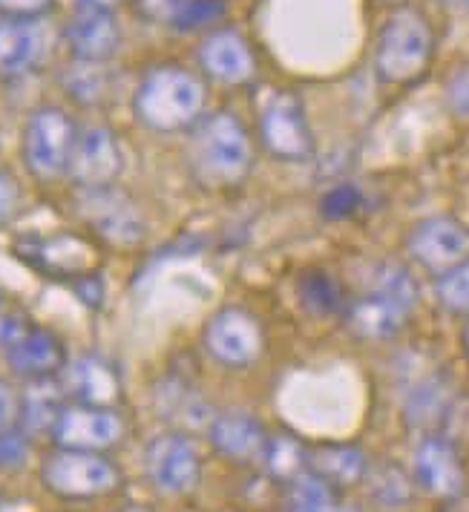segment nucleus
<instances>
[{
    "mask_svg": "<svg viewBox=\"0 0 469 512\" xmlns=\"http://www.w3.org/2000/svg\"><path fill=\"white\" fill-rule=\"evenodd\" d=\"M190 167L208 187H234L245 182L254 164V147L231 113L202 116L190 127Z\"/></svg>",
    "mask_w": 469,
    "mask_h": 512,
    "instance_id": "f257e3e1",
    "label": "nucleus"
},
{
    "mask_svg": "<svg viewBox=\"0 0 469 512\" xmlns=\"http://www.w3.org/2000/svg\"><path fill=\"white\" fill-rule=\"evenodd\" d=\"M205 84L185 67H156L141 78L133 95V113L156 133L190 130L205 113Z\"/></svg>",
    "mask_w": 469,
    "mask_h": 512,
    "instance_id": "f03ea898",
    "label": "nucleus"
},
{
    "mask_svg": "<svg viewBox=\"0 0 469 512\" xmlns=\"http://www.w3.org/2000/svg\"><path fill=\"white\" fill-rule=\"evenodd\" d=\"M432 55H435L432 24L415 6H400L383 21L375 47V70L383 84L392 87L418 84L432 67Z\"/></svg>",
    "mask_w": 469,
    "mask_h": 512,
    "instance_id": "7ed1b4c3",
    "label": "nucleus"
},
{
    "mask_svg": "<svg viewBox=\"0 0 469 512\" xmlns=\"http://www.w3.org/2000/svg\"><path fill=\"white\" fill-rule=\"evenodd\" d=\"M415 308L418 282L403 265L386 262L375 271L372 288L346 308V317L354 334L363 340H392L403 331Z\"/></svg>",
    "mask_w": 469,
    "mask_h": 512,
    "instance_id": "20e7f679",
    "label": "nucleus"
},
{
    "mask_svg": "<svg viewBox=\"0 0 469 512\" xmlns=\"http://www.w3.org/2000/svg\"><path fill=\"white\" fill-rule=\"evenodd\" d=\"M44 487L70 501H90L116 492L121 475L113 461L101 452H81V449H58L41 466Z\"/></svg>",
    "mask_w": 469,
    "mask_h": 512,
    "instance_id": "39448f33",
    "label": "nucleus"
},
{
    "mask_svg": "<svg viewBox=\"0 0 469 512\" xmlns=\"http://www.w3.org/2000/svg\"><path fill=\"white\" fill-rule=\"evenodd\" d=\"M81 130L64 110H35L24 130V162L38 179H58L70 170L72 150Z\"/></svg>",
    "mask_w": 469,
    "mask_h": 512,
    "instance_id": "423d86ee",
    "label": "nucleus"
},
{
    "mask_svg": "<svg viewBox=\"0 0 469 512\" xmlns=\"http://www.w3.org/2000/svg\"><path fill=\"white\" fill-rule=\"evenodd\" d=\"M259 139L282 162H305L314 150V136L297 93H277L259 116Z\"/></svg>",
    "mask_w": 469,
    "mask_h": 512,
    "instance_id": "0eeeda50",
    "label": "nucleus"
},
{
    "mask_svg": "<svg viewBox=\"0 0 469 512\" xmlns=\"http://www.w3.org/2000/svg\"><path fill=\"white\" fill-rule=\"evenodd\" d=\"M144 469L153 481V487L165 495H188L199 484L202 475V461L196 446L179 435H159L153 438L147 452H144Z\"/></svg>",
    "mask_w": 469,
    "mask_h": 512,
    "instance_id": "6e6552de",
    "label": "nucleus"
},
{
    "mask_svg": "<svg viewBox=\"0 0 469 512\" xmlns=\"http://www.w3.org/2000/svg\"><path fill=\"white\" fill-rule=\"evenodd\" d=\"M406 251L429 274L441 277L444 271H449L452 265H458L467 256L469 233L452 216H429L409 231Z\"/></svg>",
    "mask_w": 469,
    "mask_h": 512,
    "instance_id": "1a4fd4ad",
    "label": "nucleus"
},
{
    "mask_svg": "<svg viewBox=\"0 0 469 512\" xmlns=\"http://www.w3.org/2000/svg\"><path fill=\"white\" fill-rule=\"evenodd\" d=\"M124 170V153L110 127H87L75 141L70 159V176L81 190L113 187Z\"/></svg>",
    "mask_w": 469,
    "mask_h": 512,
    "instance_id": "9d476101",
    "label": "nucleus"
},
{
    "mask_svg": "<svg viewBox=\"0 0 469 512\" xmlns=\"http://www.w3.org/2000/svg\"><path fill=\"white\" fill-rule=\"evenodd\" d=\"M205 346L216 363L242 369L262 354V328L245 308H222L208 323Z\"/></svg>",
    "mask_w": 469,
    "mask_h": 512,
    "instance_id": "9b49d317",
    "label": "nucleus"
},
{
    "mask_svg": "<svg viewBox=\"0 0 469 512\" xmlns=\"http://www.w3.org/2000/svg\"><path fill=\"white\" fill-rule=\"evenodd\" d=\"M415 484L441 501H458L467 489V469L458 446L444 435H426L415 449Z\"/></svg>",
    "mask_w": 469,
    "mask_h": 512,
    "instance_id": "f8f14e48",
    "label": "nucleus"
},
{
    "mask_svg": "<svg viewBox=\"0 0 469 512\" xmlns=\"http://www.w3.org/2000/svg\"><path fill=\"white\" fill-rule=\"evenodd\" d=\"M124 435V423L107 406H84L75 403L61 412L52 426V441L61 449H81V452H101L116 446Z\"/></svg>",
    "mask_w": 469,
    "mask_h": 512,
    "instance_id": "ddd939ff",
    "label": "nucleus"
},
{
    "mask_svg": "<svg viewBox=\"0 0 469 512\" xmlns=\"http://www.w3.org/2000/svg\"><path fill=\"white\" fill-rule=\"evenodd\" d=\"M15 251L35 271L47 274L52 280L72 282L93 271V248L84 239L70 236V233L55 236V239L24 236L15 242Z\"/></svg>",
    "mask_w": 469,
    "mask_h": 512,
    "instance_id": "4468645a",
    "label": "nucleus"
},
{
    "mask_svg": "<svg viewBox=\"0 0 469 512\" xmlns=\"http://www.w3.org/2000/svg\"><path fill=\"white\" fill-rule=\"evenodd\" d=\"M81 213L87 216V222L93 225L98 236H104L118 248H133L144 239V222H141L139 210L113 187L84 190Z\"/></svg>",
    "mask_w": 469,
    "mask_h": 512,
    "instance_id": "2eb2a0df",
    "label": "nucleus"
},
{
    "mask_svg": "<svg viewBox=\"0 0 469 512\" xmlns=\"http://www.w3.org/2000/svg\"><path fill=\"white\" fill-rule=\"evenodd\" d=\"M72 58L81 64H107L121 47V26L113 12L78 9L64 29Z\"/></svg>",
    "mask_w": 469,
    "mask_h": 512,
    "instance_id": "dca6fc26",
    "label": "nucleus"
},
{
    "mask_svg": "<svg viewBox=\"0 0 469 512\" xmlns=\"http://www.w3.org/2000/svg\"><path fill=\"white\" fill-rule=\"evenodd\" d=\"M199 64L213 81L239 87L248 84L257 72V58L248 41L234 29H216L199 47Z\"/></svg>",
    "mask_w": 469,
    "mask_h": 512,
    "instance_id": "f3484780",
    "label": "nucleus"
},
{
    "mask_svg": "<svg viewBox=\"0 0 469 512\" xmlns=\"http://www.w3.org/2000/svg\"><path fill=\"white\" fill-rule=\"evenodd\" d=\"M6 360H9L12 372L21 377L47 380L67 366V351L52 331L32 326L12 349L6 351Z\"/></svg>",
    "mask_w": 469,
    "mask_h": 512,
    "instance_id": "a211bd4d",
    "label": "nucleus"
},
{
    "mask_svg": "<svg viewBox=\"0 0 469 512\" xmlns=\"http://www.w3.org/2000/svg\"><path fill=\"white\" fill-rule=\"evenodd\" d=\"M64 392H70L84 406H107L110 409V403H116L121 395V380L107 360L87 354L67 366Z\"/></svg>",
    "mask_w": 469,
    "mask_h": 512,
    "instance_id": "6ab92c4d",
    "label": "nucleus"
},
{
    "mask_svg": "<svg viewBox=\"0 0 469 512\" xmlns=\"http://www.w3.org/2000/svg\"><path fill=\"white\" fill-rule=\"evenodd\" d=\"M44 55V35L35 21H15L0 15V78H18Z\"/></svg>",
    "mask_w": 469,
    "mask_h": 512,
    "instance_id": "aec40b11",
    "label": "nucleus"
},
{
    "mask_svg": "<svg viewBox=\"0 0 469 512\" xmlns=\"http://www.w3.org/2000/svg\"><path fill=\"white\" fill-rule=\"evenodd\" d=\"M211 443L213 449L225 458H234V461H251L257 458L259 452H265L268 438L262 432L257 420L251 415H222V418L213 420L211 426Z\"/></svg>",
    "mask_w": 469,
    "mask_h": 512,
    "instance_id": "412c9836",
    "label": "nucleus"
},
{
    "mask_svg": "<svg viewBox=\"0 0 469 512\" xmlns=\"http://www.w3.org/2000/svg\"><path fill=\"white\" fill-rule=\"evenodd\" d=\"M311 472L329 481L331 487H354L369 475V455L360 446L349 443H331L320 446L308 455Z\"/></svg>",
    "mask_w": 469,
    "mask_h": 512,
    "instance_id": "4be33fe9",
    "label": "nucleus"
},
{
    "mask_svg": "<svg viewBox=\"0 0 469 512\" xmlns=\"http://www.w3.org/2000/svg\"><path fill=\"white\" fill-rule=\"evenodd\" d=\"M64 386L55 383V377L47 380H32V386L26 389L24 400H21V429L26 435H41V432H52V426L58 423L61 412H64Z\"/></svg>",
    "mask_w": 469,
    "mask_h": 512,
    "instance_id": "5701e85b",
    "label": "nucleus"
},
{
    "mask_svg": "<svg viewBox=\"0 0 469 512\" xmlns=\"http://www.w3.org/2000/svg\"><path fill=\"white\" fill-rule=\"evenodd\" d=\"M452 412V392L446 386L444 377H423L421 383H415L406 395L403 415L406 423L415 429H435Z\"/></svg>",
    "mask_w": 469,
    "mask_h": 512,
    "instance_id": "b1692460",
    "label": "nucleus"
},
{
    "mask_svg": "<svg viewBox=\"0 0 469 512\" xmlns=\"http://www.w3.org/2000/svg\"><path fill=\"white\" fill-rule=\"evenodd\" d=\"M300 300H303L308 311L323 314V317L349 308L340 282L334 280L331 274H326V271H317V268L305 271L303 277H300Z\"/></svg>",
    "mask_w": 469,
    "mask_h": 512,
    "instance_id": "393cba45",
    "label": "nucleus"
},
{
    "mask_svg": "<svg viewBox=\"0 0 469 512\" xmlns=\"http://www.w3.org/2000/svg\"><path fill=\"white\" fill-rule=\"evenodd\" d=\"M334 487L323 481L314 472H303L291 484V498H288V512H334Z\"/></svg>",
    "mask_w": 469,
    "mask_h": 512,
    "instance_id": "a878e982",
    "label": "nucleus"
},
{
    "mask_svg": "<svg viewBox=\"0 0 469 512\" xmlns=\"http://www.w3.org/2000/svg\"><path fill=\"white\" fill-rule=\"evenodd\" d=\"M435 297L444 311L455 317H469V256L452 265L435 282Z\"/></svg>",
    "mask_w": 469,
    "mask_h": 512,
    "instance_id": "bb28decb",
    "label": "nucleus"
},
{
    "mask_svg": "<svg viewBox=\"0 0 469 512\" xmlns=\"http://www.w3.org/2000/svg\"><path fill=\"white\" fill-rule=\"evenodd\" d=\"M225 15H228V0H185L170 18V26L176 32H199L216 26Z\"/></svg>",
    "mask_w": 469,
    "mask_h": 512,
    "instance_id": "cd10ccee",
    "label": "nucleus"
},
{
    "mask_svg": "<svg viewBox=\"0 0 469 512\" xmlns=\"http://www.w3.org/2000/svg\"><path fill=\"white\" fill-rule=\"evenodd\" d=\"M308 452L294 438H274L265 446V466L274 478H297L303 475Z\"/></svg>",
    "mask_w": 469,
    "mask_h": 512,
    "instance_id": "c85d7f7f",
    "label": "nucleus"
},
{
    "mask_svg": "<svg viewBox=\"0 0 469 512\" xmlns=\"http://www.w3.org/2000/svg\"><path fill=\"white\" fill-rule=\"evenodd\" d=\"M64 87L70 93L72 101L78 104H98L107 90V75L101 72V64H81L75 61V67L64 75Z\"/></svg>",
    "mask_w": 469,
    "mask_h": 512,
    "instance_id": "c756f323",
    "label": "nucleus"
},
{
    "mask_svg": "<svg viewBox=\"0 0 469 512\" xmlns=\"http://www.w3.org/2000/svg\"><path fill=\"white\" fill-rule=\"evenodd\" d=\"M363 208V193L357 185H334L320 199V213L329 222H346Z\"/></svg>",
    "mask_w": 469,
    "mask_h": 512,
    "instance_id": "7c9ffc66",
    "label": "nucleus"
},
{
    "mask_svg": "<svg viewBox=\"0 0 469 512\" xmlns=\"http://www.w3.org/2000/svg\"><path fill=\"white\" fill-rule=\"evenodd\" d=\"M29 435L24 429H3L0 432V472H18L29 461Z\"/></svg>",
    "mask_w": 469,
    "mask_h": 512,
    "instance_id": "2f4dec72",
    "label": "nucleus"
},
{
    "mask_svg": "<svg viewBox=\"0 0 469 512\" xmlns=\"http://www.w3.org/2000/svg\"><path fill=\"white\" fill-rule=\"evenodd\" d=\"M409 495H412V487H409V481H406V475H403L400 469L386 466L383 472H377L375 498L380 504H386V507H400V504L409 501Z\"/></svg>",
    "mask_w": 469,
    "mask_h": 512,
    "instance_id": "473e14b6",
    "label": "nucleus"
},
{
    "mask_svg": "<svg viewBox=\"0 0 469 512\" xmlns=\"http://www.w3.org/2000/svg\"><path fill=\"white\" fill-rule=\"evenodd\" d=\"M29 328H32V323L26 320L24 311H18V308H12V305L0 300V349H12Z\"/></svg>",
    "mask_w": 469,
    "mask_h": 512,
    "instance_id": "72a5a7b5",
    "label": "nucleus"
},
{
    "mask_svg": "<svg viewBox=\"0 0 469 512\" xmlns=\"http://www.w3.org/2000/svg\"><path fill=\"white\" fill-rule=\"evenodd\" d=\"M55 0H0V15L15 21H38L52 9Z\"/></svg>",
    "mask_w": 469,
    "mask_h": 512,
    "instance_id": "f704fd0d",
    "label": "nucleus"
},
{
    "mask_svg": "<svg viewBox=\"0 0 469 512\" xmlns=\"http://www.w3.org/2000/svg\"><path fill=\"white\" fill-rule=\"evenodd\" d=\"M446 104L458 118H469V64L455 72L446 84Z\"/></svg>",
    "mask_w": 469,
    "mask_h": 512,
    "instance_id": "c9c22d12",
    "label": "nucleus"
},
{
    "mask_svg": "<svg viewBox=\"0 0 469 512\" xmlns=\"http://www.w3.org/2000/svg\"><path fill=\"white\" fill-rule=\"evenodd\" d=\"M72 294L87 305V308H101L104 297H107V288H104V277L98 271H90L78 280H72Z\"/></svg>",
    "mask_w": 469,
    "mask_h": 512,
    "instance_id": "e433bc0d",
    "label": "nucleus"
},
{
    "mask_svg": "<svg viewBox=\"0 0 469 512\" xmlns=\"http://www.w3.org/2000/svg\"><path fill=\"white\" fill-rule=\"evenodd\" d=\"M18 208H21V187L9 173H0V228L18 213Z\"/></svg>",
    "mask_w": 469,
    "mask_h": 512,
    "instance_id": "4c0bfd02",
    "label": "nucleus"
},
{
    "mask_svg": "<svg viewBox=\"0 0 469 512\" xmlns=\"http://www.w3.org/2000/svg\"><path fill=\"white\" fill-rule=\"evenodd\" d=\"M182 3H185V0H139V12L147 21L170 24V18L176 15V9H179Z\"/></svg>",
    "mask_w": 469,
    "mask_h": 512,
    "instance_id": "58836bf2",
    "label": "nucleus"
},
{
    "mask_svg": "<svg viewBox=\"0 0 469 512\" xmlns=\"http://www.w3.org/2000/svg\"><path fill=\"white\" fill-rule=\"evenodd\" d=\"M18 412H21V400L15 397L6 380H0V432L12 429V423L18 420Z\"/></svg>",
    "mask_w": 469,
    "mask_h": 512,
    "instance_id": "ea45409f",
    "label": "nucleus"
},
{
    "mask_svg": "<svg viewBox=\"0 0 469 512\" xmlns=\"http://www.w3.org/2000/svg\"><path fill=\"white\" fill-rule=\"evenodd\" d=\"M81 9H101V12H116L124 0H78Z\"/></svg>",
    "mask_w": 469,
    "mask_h": 512,
    "instance_id": "a19ab883",
    "label": "nucleus"
},
{
    "mask_svg": "<svg viewBox=\"0 0 469 512\" xmlns=\"http://www.w3.org/2000/svg\"><path fill=\"white\" fill-rule=\"evenodd\" d=\"M118 512H153L150 507H144V504H130V507H124V510Z\"/></svg>",
    "mask_w": 469,
    "mask_h": 512,
    "instance_id": "79ce46f5",
    "label": "nucleus"
},
{
    "mask_svg": "<svg viewBox=\"0 0 469 512\" xmlns=\"http://www.w3.org/2000/svg\"><path fill=\"white\" fill-rule=\"evenodd\" d=\"M464 351H467V357H469V323L467 328H464Z\"/></svg>",
    "mask_w": 469,
    "mask_h": 512,
    "instance_id": "37998d69",
    "label": "nucleus"
},
{
    "mask_svg": "<svg viewBox=\"0 0 469 512\" xmlns=\"http://www.w3.org/2000/svg\"><path fill=\"white\" fill-rule=\"evenodd\" d=\"M449 6H469V0H444Z\"/></svg>",
    "mask_w": 469,
    "mask_h": 512,
    "instance_id": "c03bdc74",
    "label": "nucleus"
},
{
    "mask_svg": "<svg viewBox=\"0 0 469 512\" xmlns=\"http://www.w3.org/2000/svg\"><path fill=\"white\" fill-rule=\"evenodd\" d=\"M334 512H360V510H352V507H337Z\"/></svg>",
    "mask_w": 469,
    "mask_h": 512,
    "instance_id": "a18cd8bd",
    "label": "nucleus"
}]
</instances>
